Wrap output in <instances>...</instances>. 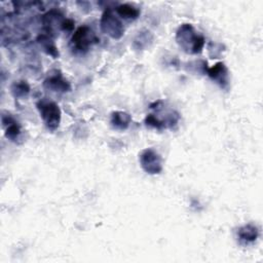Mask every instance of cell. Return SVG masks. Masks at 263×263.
Instances as JSON below:
<instances>
[{"mask_svg": "<svg viewBox=\"0 0 263 263\" xmlns=\"http://www.w3.org/2000/svg\"><path fill=\"white\" fill-rule=\"evenodd\" d=\"M176 42L184 52L197 54L202 51L205 40L191 24H182L176 32Z\"/></svg>", "mask_w": 263, "mask_h": 263, "instance_id": "6da1fadb", "label": "cell"}, {"mask_svg": "<svg viewBox=\"0 0 263 263\" xmlns=\"http://www.w3.org/2000/svg\"><path fill=\"white\" fill-rule=\"evenodd\" d=\"M37 110L45 126L49 130H55L61 122L62 111L57 103L47 99H41L36 103Z\"/></svg>", "mask_w": 263, "mask_h": 263, "instance_id": "7a4b0ae2", "label": "cell"}, {"mask_svg": "<svg viewBox=\"0 0 263 263\" xmlns=\"http://www.w3.org/2000/svg\"><path fill=\"white\" fill-rule=\"evenodd\" d=\"M100 27L104 34L113 39H120L124 34V26L122 22L110 7H107L103 11L100 20Z\"/></svg>", "mask_w": 263, "mask_h": 263, "instance_id": "3957f363", "label": "cell"}, {"mask_svg": "<svg viewBox=\"0 0 263 263\" xmlns=\"http://www.w3.org/2000/svg\"><path fill=\"white\" fill-rule=\"evenodd\" d=\"M98 41L99 39L96 34L87 26H80L77 28L71 37V44L73 48L79 52H86L89 47Z\"/></svg>", "mask_w": 263, "mask_h": 263, "instance_id": "277c9868", "label": "cell"}, {"mask_svg": "<svg viewBox=\"0 0 263 263\" xmlns=\"http://www.w3.org/2000/svg\"><path fill=\"white\" fill-rule=\"evenodd\" d=\"M139 161L143 171L149 175H157L162 171V158L153 148H146L139 154Z\"/></svg>", "mask_w": 263, "mask_h": 263, "instance_id": "5b68a950", "label": "cell"}, {"mask_svg": "<svg viewBox=\"0 0 263 263\" xmlns=\"http://www.w3.org/2000/svg\"><path fill=\"white\" fill-rule=\"evenodd\" d=\"M43 86L46 89L55 92H68L71 90L69 81L60 71H54L53 74H49L43 81Z\"/></svg>", "mask_w": 263, "mask_h": 263, "instance_id": "8992f818", "label": "cell"}, {"mask_svg": "<svg viewBox=\"0 0 263 263\" xmlns=\"http://www.w3.org/2000/svg\"><path fill=\"white\" fill-rule=\"evenodd\" d=\"M1 121L4 128L5 137L13 143H18V141L22 139L23 134L20 123L11 115L4 113L1 116Z\"/></svg>", "mask_w": 263, "mask_h": 263, "instance_id": "52a82bcc", "label": "cell"}, {"mask_svg": "<svg viewBox=\"0 0 263 263\" xmlns=\"http://www.w3.org/2000/svg\"><path fill=\"white\" fill-rule=\"evenodd\" d=\"M205 71L208 76L220 84L221 87L225 88L228 85V70L224 63L218 62L210 68L205 67Z\"/></svg>", "mask_w": 263, "mask_h": 263, "instance_id": "ba28073f", "label": "cell"}, {"mask_svg": "<svg viewBox=\"0 0 263 263\" xmlns=\"http://www.w3.org/2000/svg\"><path fill=\"white\" fill-rule=\"evenodd\" d=\"M259 236V230L254 224H246L238 228L237 237L240 243L250 245L253 243Z\"/></svg>", "mask_w": 263, "mask_h": 263, "instance_id": "9c48e42d", "label": "cell"}, {"mask_svg": "<svg viewBox=\"0 0 263 263\" xmlns=\"http://www.w3.org/2000/svg\"><path fill=\"white\" fill-rule=\"evenodd\" d=\"M132 122V116L124 111H114L111 114L110 123L117 130L126 129Z\"/></svg>", "mask_w": 263, "mask_h": 263, "instance_id": "30bf717a", "label": "cell"}, {"mask_svg": "<svg viewBox=\"0 0 263 263\" xmlns=\"http://www.w3.org/2000/svg\"><path fill=\"white\" fill-rule=\"evenodd\" d=\"M115 12L120 17H122L124 20H128V21L137 20L141 14V10L138 7L127 4V3L119 4L118 6H116Z\"/></svg>", "mask_w": 263, "mask_h": 263, "instance_id": "8fae6325", "label": "cell"}, {"mask_svg": "<svg viewBox=\"0 0 263 263\" xmlns=\"http://www.w3.org/2000/svg\"><path fill=\"white\" fill-rule=\"evenodd\" d=\"M37 41L40 44V46H42V48L46 51L47 54H50L53 58H57L59 55L58 48L55 47V45L49 35H47V34L39 35V37L37 38Z\"/></svg>", "mask_w": 263, "mask_h": 263, "instance_id": "7c38bea8", "label": "cell"}, {"mask_svg": "<svg viewBox=\"0 0 263 263\" xmlns=\"http://www.w3.org/2000/svg\"><path fill=\"white\" fill-rule=\"evenodd\" d=\"M11 92L14 98H26L30 92V86L24 80L15 81L11 85Z\"/></svg>", "mask_w": 263, "mask_h": 263, "instance_id": "4fadbf2b", "label": "cell"}]
</instances>
